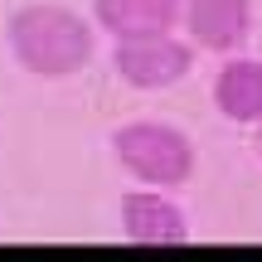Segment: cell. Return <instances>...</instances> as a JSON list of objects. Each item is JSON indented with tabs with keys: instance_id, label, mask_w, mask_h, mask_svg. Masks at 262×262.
I'll list each match as a JSON object with an SVG mask.
<instances>
[{
	"instance_id": "obj_1",
	"label": "cell",
	"mask_w": 262,
	"mask_h": 262,
	"mask_svg": "<svg viewBox=\"0 0 262 262\" xmlns=\"http://www.w3.org/2000/svg\"><path fill=\"white\" fill-rule=\"evenodd\" d=\"M10 54L25 73L58 83V78H73L93 63L97 54V29L93 19H83L78 10L58 5V0H29L10 15L5 25Z\"/></svg>"
},
{
	"instance_id": "obj_2",
	"label": "cell",
	"mask_w": 262,
	"mask_h": 262,
	"mask_svg": "<svg viewBox=\"0 0 262 262\" xmlns=\"http://www.w3.org/2000/svg\"><path fill=\"white\" fill-rule=\"evenodd\" d=\"M112 156L136 185L150 189H185L194 180V141L170 122H126L112 131Z\"/></svg>"
},
{
	"instance_id": "obj_3",
	"label": "cell",
	"mask_w": 262,
	"mask_h": 262,
	"mask_svg": "<svg viewBox=\"0 0 262 262\" xmlns=\"http://www.w3.org/2000/svg\"><path fill=\"white\" fill-rule=\"evenodd\" d=\"M112 68L136 93H165V88H175V83L189 78V68H194V44H185L175 29L131 34V39H117Z\"/></svg>"
},
{
	"instance_id": "obj_4",
	"label": "cell",
	"mask_w": 262,
	"mask_h": 262,
	"mask_svg": "<svg viewBox=\"0 0 262 262\" xmlns=\"http://www.w3.org/2000/svg\"><path fill=\"white\" fill-rule=\"evenodd\" d=\"M122 233L136 248H185L189 243V219L165 189H131L122 194Z\"/></svg>"
},
{
	"instance_id": "obj_5",
	"label": "cell",
	"mask_w": 262,
	"mask_h": 262,
	"mask_svg": "<svg viewBox=\"0 0 262 262\" xmlns=\"http://www.w3.org/2000/svg\"><path fill=\"white\" fill-rule=\"evenodd\" d=\"M180 19L189 29V44L209 54H233L253 34V0H185Z\"/></svg>"
},
{
	"instance_id": "obj_6",
	"label": "cell",
	"mask_w": 262,
	"mask_h": 262,
	"mask_svg": "<svg viewBox=\"0 0 262 262\" xmlns=\"http://www.w3.org/2000/svg\"><path fill=\"white\" fill-rule=\"evenodd\" d=\"M214 107L233 126H257L262 122V58H228L214 73Z\"/></svg>"
},
{
	"instance_id": "obj_7",
	"label": "cell",
	"mask_w": 262,
	"mask_h": 262,
	"mask_svg": "<svg viewBox=\"0 0 262 262\" xmlns=\"http://www.w3.org/2000/svg\"><path fill=\"white\" fill-rule=\"evenodd\" d=\"M180 5H185V0H93V19L112 39L160 34V29L180 25Z\"/></svg>"
},
{
	"instance_id": "obj_8",
	"label": "cell",
	"mask_w": 262,
	"mask_h": 262,
	"mask_svg": "<svg viewBox=\"0 0 262 262\" xmlns=\"http://www.w3.org/2000/svg\"><path fill=\"white\" fill-rule=\"evenodd\" d=\"M257 150H262V122H257Z\"/></svg>"
}]
</instances>
